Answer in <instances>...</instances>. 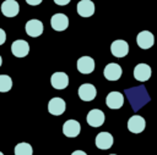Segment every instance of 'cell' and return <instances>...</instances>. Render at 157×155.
Segmentation results:
<instances>
[{"label":"cell","instance_id":"obj_1","mask_svg":"<svg viewBox=\"0 0 157 155\" xmlns=\"http://www.w3.org/2000/svg\"><path fill=\"white\" fill-rule=\"evenodd\" d=\"M96 87L91 83H83L78 87V96L82 101H92L96 98Z\"/></svg>","mask_w":157,"mask_h":155},{"label":"cell","instance_id":"obj_2","mask_svg":"<svg viewBox=\"0 0 157 155\" xmlns=\"http://www.w3.org/2000/svg\"><path fill=\"white\" fill-rule=\"evenodd\" d=\"M81 132V124L76 120H67L63 124V133L69 138H75Z\"/></svg>","mask_w":157,"mask_h":155},{"label":"cell","instance_id":"obj_3","mask_svg":"<svg viewBox=\"0 0 157 155\" xmlns=\"http://www.w3.org/2000/svg\"><path fill=\"white\" fill-rule=\"evenodd\" d=\"M110 52L115 57H124L129 52V44L123 39L114 40L110 45Z\"/></svg>","mask_w":157,"mask_h":155},{"label":"cell","instance_id":"obj_4","mask_svg":"<svg viewBox=\"0 0 157 155\" xmlns=\"http://www.w3.org/2000/svg\"><path fill=\"white\" fill-rule=\"evenodd\" d=\"M50 24H52V28L54 31H58V32H63L69 26V18L64 13H55L50 18Z\"/></svg>","mask_w":157,"mask_h":155},{"label":"cell","instance_id":"obj_5","mask_svg":"<svg viewBox=\"0 0 157 155\" xmlns=\"http://www.w3.org/2000/svg\"><path fill=\"white\" fill-rule=\"evenodd\" d=\"M11 52L16 57H25L29 52V44L22 39L15 40L11 45Z\"/></svg>","mask_w":157,"mask_h":155},{"label":"cell","instance_id":"obj_6","mask_svg":"<svg viewBox=\"0 0 157 155\" xmlns=\"http://www.w3.org/2000/svg\"><path fill=\"white\" fill-rule=\"evenodd\" d=\"M104 112L99 109H93L87 114V123L91 127H101L104 123Z\"/></svg>","mask_w":157,"mask_h":155},{"label":"cell","instance_id":"obj_7","mask_svg":"<svg viewBox=\"0 0 157 155\" xmlns=\"http://www.w3.org/2000/svg\"><path fill=\"white\" fill-rule=\"evenodd\" d=\"M121 73H123L121 67L118 63H114V62L108 63L104 67V71H103V74L108 81H118L121 77Z\"/></svg>","mask_w":157,"mask_h":155},{"label":"cell","instance_id":"obj_8","mask_svg":"<svg viewBox=\"0 0 157 155\" xmlns=\"http://www.w3.org/2000/svg\"><path fill=\"white\" fill-rule=\"evenodd\" d=\"M105 104L109 109H120L124 104V96L120 92H110L105 98Z\"/></svg>","mask_w":157,"mask_h":155},{"label":"cell","instance_id":"obj_9","mask_svg":"<svg viewBox=\"0 0 157 155\" xmlns=\"http://www.w3.org/2000/svg\"><path fill=\"white\" fill-rule=\"evenodd\" d=\"M66 104L61 98H53L48 103V111L54 116H59L65 112Z\"/></svg>","mask_w":157,"mask_h":155},{"label":"cell","instance_id":"obj_10","mask_svg":"<svg viewBox=\"0 0 157 155\" xmlns=\"http://www.w3.org/2000/svg\"><path fill=\"white\" fill-rule=\"evenodd\" d=\"M145 126H146L145 118L142 116H139V115L131 116L128 121V129L131 133H141L145 129Z\"/></svg>","mask_w":157,"mask_h":155},{"label":"cell","instance_id":"obj_11","mask_svg":"<svg viewBox=\"0 0 157 155\" xmlns=\"http://www.w3.org/2000/svg\"><path fill=\"white\" fill-rule=\"evenodd\" d=\"M136 43L141 49H150L155 43V37L148 31H142L136 37Z\"/></svg>","mask_w":157,"mask_h":155},{"label":"cell","instance_id":"obj_12","mask_svg":"<svg viewBox=\"0 0 157 155\" xmlns=\"http://www.w3.org/2000/svg\"><path fill=\"white\" fill-rule=\"evenodd\" d=\"M77 70L82 74H88L94 71V60L91 56H82L77 60Z\"/></svg>","mask_w":157,"mask_h":155},{"label":"cell","instance_id":"obj_13","mask_svg":"<svg viewBox=\"0 0 157 155\" xmlns=\"http://www.w3.org/2000/svg\"><path fill=\"white\" fill-rule=\"evenodd\" d=\"M50 83L55 89H65L69 84V77L65 72H55L50 77Z\"/></svg>","mask_w":157,"mask_h":155},{"label":"cell","instance_id":"obj_14","mask_svg":"<svg viewBox=\"0 0 157 155\" xmlns=\"http://www.w3.org/2000/svg\"><path fill=\"white\" fill-rule=\"evenodd\" d=\"M134 77L140 82H146L151 77V67L147 63H137L134 68Z\"/></svg>","mask_w":157,"mask_h":155},{"label":"cell","instance_id":"obj_15","mask_svg":"<svg viewBox=\"0 0 157 155\" xmlns=\"http://www.w3.org/2000/svg\"><path fill=\"white\" fill-rule=\"evenodd\" d=\"M113 135L108 132H101L96 137V146L101 150H107L113 145Z\"/></svg>","mask_w":157,"mask_h":155},{"label":"cell","instance_id":"obj_16","mask_svg":"<svg viewBox=\"0 0 157 155\" xmlns=\"http://www.w3.org/2000/svg\"><path fill=\"white\" fill-rule=\"evenodd\" d=\"M26 33L29 37H39L43 33V23L39 20H29L25 26Z\"/></svg>","mask_w":157,"mask_h":155},{"label":"cell","instance_id":"obj_17","mask_svg":"<svg viewBox=\"0 0 157 155\" xmlns=\"http://www.w3.org/2000/svg\"><path fill=\"white\" fill-rule=\"evenodd\" d=\"M20 11V5L15 0H5L1 4V12L6 17H15Z\"/></svg>","mask_w":157,"mask_h":155},{"label":"cell","instance_id":"obj_18","mask_svg":"<svg viewBox=\"0 0 157 155\" xmlns=\"http://www.w3.org/2000/svg\"><path fill=\"white\" fill-rule=\"evenodd\" d=\"M77 12L81 17H90L94 13V4L91 0H81L77 2Z\"/></svg>","mask_w":157,"mask_h":155},{"label":"cell","instance_id":"obj_19","mask_svg":"<svg viewBox=\"0 0 157 155\" xmlns=\"http://www.w3.org/2000/svg\"><path fill=\"white\" fill-rule=\"evenodd\" d=\"M33 154V149L32 145H29L28 143H18L15 146V155H32Z\"/></svg>","mask_w":157,"mask_h":155},{"label":"cell","instance_id":"obj_20","mask_svg":"<svg viewBox=\"0 0 157 155\" xmlns=\"http://www.w3.org/2000/svg\"><path fill=\"white\" fill-rule=\"evenodd\" d=\"M12 88V79L7 74H0V92L6 93Z\"/></svg>","mask_w":157,"mask_h":155},{"label":"cell","instance_id":"obj_21","mask_svg":"<svg viewBox=\"0 0 157 155\" xmlns=\"http://www.w3.org/2000/svg\"><path fill=\"white\" fill-rule=\"evenodd\" d=\"M6 41V33L2 28H0V45H2Z\"/></svg>","mask_w":157,"mask_h":155},{"label":"cell","instance_id":"obj_22","mask_svg":"<svg viewBox=\"0 0 157 155\" xmlns=\"http://www.w3.org/2000/svg\"><path fill=\"white\" fill-rule=\"evenodd\" d=\"M42 1H43V0H26V2H27L28 5H32V6H37V5H39Z\"/></svg>","mask_w":157,"mask_h":155},{"label":"cell","instance_id":"obj_23","mask_svg":"<svg viewBox=\"0 0 157 155\" xmlns=\"http://www.w3.org/2000/svg\"><path fill=\"white\" fill-rule=\"evenodd\" d=\"M71 0H54V2L56 5H60V6H64V5H67Z\"/></svg>","mask_w":157,"mask_h":155},{"label":"cell","instance_id":"obj_24","mask_svg":"<svg viewBox=\"0 0 157 155\" xmlns=\"http://www.w3.org/2000/svg\"><path fill=\"white\" fill-rule=\"evenodd\" d=\"M71 155H87V154H86L83 150H75Z\"/></svg>","mask_w":157,"mask_h":155},{"label":"cell","instance_id":"obj_25","mask_svg":"<svg viewBox=\"0 0 157 155\" xmlns=\"http://www.w3.org/2000/svg\"><path fill=\"white\" fill-rule=\"evenodd\" d=\"M1 63H2V59H1V56H0V66H1Z\"/></svg>","mask_w":157,"mask_h":155},{"label":"cell","instance_id":"obj_26","mask_svg":"<svg viewBox=\"0 0 157 155\" xmlns=\"http://www.w3.org/2000/svg\"><path fill=\"white\" fill-rule=\"evenodd\" d=\"M0 155H4V154H2V153H1V151H0Z\"/></svg>","mask_w":157,"mask_h":155},{"label":"cell","instance_id":"obj_27","mask_svg":"<svg viewBox=\"0 0 157 155\" xmlns=\"http://www.w3.org/2000/svg\"><path fill=\"white\" fill-rule=\"evenodd\" d=\"M110 155H115V154H110Z\"/></svg>","mask_w":157,"mask_h":155}]
</instances>
